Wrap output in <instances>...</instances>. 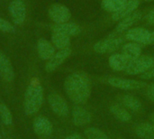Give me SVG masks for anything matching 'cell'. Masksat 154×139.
Wrapping results in <instances>:
<instances>
[{
	"label": "cell",
	"instance_id": "obj_2",
	"mask_svg": "<svg viewBox=\"0 0 154 139\" xmlns=\"http://www.w3.org/2000/svg\"><path fill=\"white\" fill-rule=\"evenodd\" d=\"M43 102V90L41 84L33 81L26 88L23 99V109L27 115H33L39 111Z\"/></svg>",
	"mask_w": 154,
	"mask_h": 139
},
{
	"label": "cell",
	"instance_id": "obj_19",
	"mask_svg": "<svg viewBox=\"0 0 154 139\" xmlns=\"http://www.w3.org/2000/svg\"><path fill=\"white\" fill-rule=\"evenodd\" d=\"M122 53L125 55L130 61H134L142 55V48L137 43H128L122 47Z\"/></svg>",
	"mask_w": 154,
	"mask_h": 139
},
{
	"label": "cell",
	"instance_id": "obj_35",
	"mask_svg": "<svg viewBox=\"0 0 154 139\" xmlns=\"http://www.w3.org/2000/svg\"><path fill=\"white\" fill-rule=\"evenodd\" d=\"M0 139H1V138H0Z\"/></svg>",
	"mask_w": 154,
	"mask_h": 139
},
{
	"label": "cell",
	"instance_id": "obj_1",
	"mask_svg": "<svg viewBox=\"0 0 154 139\" xmlns=\"http://www.w3.org/2000/svg\"><path fill=\"white\" fill-rule=\"evenodd\" d=\"M64 89L72 102L83 105L90 96L91 82L85 72L77 71L67 77L64 82Z\"/></svg>",
	"mask_w": 154,
	"mask_h": 139
},
{
	"label": "cell",
	"instance_id": "obj_26",
	"mask_svg": "<svg viewBox=\"0 0 154 139\" xmlns=\"http://www.w3.org/2000/svg\"><path fill=\"white\" fill-rule=\"evenodd\" d=\"M87 139H109V137L100 129L96 128H88L84 132Z\"/></svg>",
	"mask_w": 154,
	"mask_h": 139
},
{
	"label": "cell",
	"instance_id": "obj_25",
	"mask_svg": "<svg viewBox=\"0 0 154 139\" xmlns=\"http://www.w3.org/2000/svg\"><path fill=\"white\" fill-rule=\"evenodd\" d=\"M0 118L5 126H10L13 123V116L10 109L4 103L0 104Z\"/></svg>",
	"mask_w": 154,
	"mask_h": 139
},
{
	"label": "cell",
	"instance_id": "obj_5",
	"mask_svg": "<svg viewBox=\"0 0 154 139\" xmlns=\"http://www.w3.org/2000/svg\"><path fill=\"white\" fill-rule=\"evenodd\" d=\"M108 84L111 86L125 90H140L143 89L145 86L144 82L135 81V80H129V79H124V78H117V77H112L107 80Z\"/></svg>",
	"mask_w": 154,
	"mask_h": 139
},
{
	"label": "cell",
	"instance_id": "obj_33",
	"mask_svg": "<svg viewBox=\"0 0 154 139\" xmlns=\"http://www.w3.org/2000/svg\"><path fill=\"white\" fill-rule=\"evenodd\" d=\"M152 121H153V122H154V114H153V115H152Z\"/></svg>",
	"mask_w": 154,
	"mask_h": 139
},
{
	"label": "cell",
	"instance_id": "obj_28",
	"mask_svg": "<svg viewBox=\"0 0 154 139\" xmlns=\"http://www.w3.org/2000/svg\"><path fill=\"white\" fill-rule=\"evenodd\" d=\"M141 79H143V80H153L154 81V69H152L143 74L140 75Z\"/></svg>",
	"mask_w": 154,
	"mask_h": 139
},
{
	"label": "cell",
	"instance_id": "obj_32",
	"mask_svg": "<svg viewBox=\"0 0 154 139\" xmlns=\"http://www.w3.org/2000/svg\"><path fill=\"white\" fill-rule=\"evenodd\" d=\"M66 139H86L84 138L82 136H80V135H79V134H72V135H69V136H68Z\"/></svg>",
	"mask_w": 154,
	"mask_h": 139
},
{
	"label": "cell",
	"instance_id": "obj_12",
	"mask_svg": "<svg viewBox=\"0 0 154 139\" xmlns=\"http://www.w3.org/2000/svg\"><path fill=\"white\" fill-rule=\"evenodd\" d=\"M92 119V116L89 111H88L86 109L76 106L72 109V120L73 124L78 127L85 126L88 124Z\"/></svg>",
	"mask_w": 154,
	"mask_h": 139
},
{
	"label": "cell",
	"instance_id": "obj_20",
	"mask_svg": "<svg viewBox=\"0 0 154 139\" xmlns=\"http://www.w3.org/2000/svg\"><path fill=\"white\" fill-rule=\"evenodd\" d=\"M51 42L54 47L60 50L66 49L70 45V36L60 33H53L51 35Z\"/></svg>",
	"mask_w": 154,
	"mask_h": 139
},
{
	"label": "cell",
	"instance_id": "obj_17",
	"mask_svg": "<svg viewBox=\"0 0 154 139\" xmlns=\"http://www.w3.org/2000/svg\"><path fill=\"white\" fill-rule=\"evenodd\" d=\"M39 57L42 60H50L55 53V47L47 40L40 39L37 43Z\"/></svg>",
	"mask_w": 154,
	"mask_h": 139
},
{
	"label": "cell",
	"instance_id": "obj_6",
	"mask_svg": "<svg viewBox=\"0 0 154 139\" xmlns=\"http://www.w3.org/2000/svg\"><path fill=\"white\" fill-rule=\"evenodd\" d=\"M48 101L50 104L51 109L52 111L60 116V117H66L69 114V106L66 100L59 94L51 93L48 97Z\"/></svg>",
	"mask_w": 154,
	"mask_h": 139
},
{
	"label": "cell",
	"instance_id": "obj_22",
	"mask_svg": "<svg viewBox=\"0 0 154 139\" xmlns=\"http://www.w3.org/2000/svg\"><path fill=\"white\" fill-rule=\"evenodd\" d=\"M111 113L122 122H130L132 119V115L123 107L119 105H112L110 107Z\"/></svg>",
	"mask_w": 154,
	"mask_h": 139
},
{
	"label": "cell",
	"instance_id": "obj_30",
	"mask_svg": "<svg viewBox=\"0 0 154 139\" xmlns=\"http://www.w3.org/2000/svg\"><path fill=\"white\" fill-rule=\"evenodd\" d=\"M147 21H148L149 24H154V9L153 10H152V11L148 14V15H147Z\"/></svg>",
	"mask_w": 154,
	"mask_h": 139
},
{
	"label": "cell",
	"instance_id": "obj_14",
	"mask_svg": "<svg viewBox=\"0 0 154 139\" xmlns=\"http://www.w3.org/2000/svg\"><path fill=\"white\" fill-rule=\"evenodd\" d=\"M0 76L5 82H11L14 80V72L9 59L0 52Z\"/></svg>",
	"mask_w": 154,
	"mask_h": 139
},
{
	"label": "cell",
	"instance_id": "obj_24",
	"mask_svg": "<svg viewBox=\"0 0 154 139\" xmlns=\"http://www.w3.org/2000/svg\"><path fill=\"white\" fill-rule=\"evenodd\" d=\"M127 0H102V6L108 12L115 13L118 11Z\"/></svg>",
	"mask_w": 154,
	"mask_h": 139
},
{
	"label": "cell",
	"instance_id": "obj_29",
	"mask_svg": "<svg viewBox=\"0 0 154 139\" xmlns=\"http://www.w3.org/2000/svg\"><path fill=\"white\" fill-rule=\"evenodd\" d=\"M146 95L148 99L152 101H154V83H152L148 86L147 88V92Z\"/></svg>",
	"mask_w": 154,
	"mask_h": 139
},
{
	"label": "cell",
	"instance_id": "obj_23",
	"mask_svg": "<svg viewBox=\"0 0 154 139\" xmlns=\"http://www.w3.org/2000/svg\"><path fill=\"white\" fill-rule=\"evenodd\" d=\"M123 103L127 109H131L132 111H134V112H138L142 109L141 101L136 97H134L133 95H130V94L125 95L123 97Z\"/></svg>",
	"mask_w": 154,
	"mask_h": 139
},
{
	"label": "cell",
	"instance_id": "obj_3",
	"mask_svg": "<svg viewBox=\"0 0 154 139\" xmlns=\"http://www.w3.org/2000/svg\"><path fill=\"white\" fill-rule=\"evenodd\" d=\"M154 67V58L149 55H141L137 59L131 61L125 69V72L130 75L143 74Z\"/></svg>",
	"mask_w": 154,
	"mask_h": 139
},
{
	"label": "cell",
	"instance_id": "obj_31",
	"mask_svg": "<svg viewBox=\"0 0 154 139\" xmlns=\"http://www.w3.org/2000/svg\"><path fill=\"white\" fill-rule=\"evenodd\" d=\"M147 44H148V45L154 44V31H152V32H150L149 38H148V42H147Z\"/></svg>",
	"mask_w": 154,
	"mask_h": 139
},
{
	"label": "cell",
	"instance_id": "obj_18",
	"mask_svg": "<svg viewBox=\"0 0 154 139\" xmlns=\"http://www.w3.org/2000/svg\"><path fill=\"white\" fill-rule=\"evenodd\" d=\"M142 18V12L141 11H134L133 14L128 15L127 17L122 19L118 24L116 31L117 33H123L125 30L129 29L132 25L135 24L140 19Z\"/></svg>",
	"mask_w": 154,
	"mask_h": 139
},
{
	"label": "cell",
	"instance_id": "obj_27",
	"mask_svg": "<svg viewBox=\"0 0 154 139\" xmlns=\"http://www.w3.org/2000/svg\"><path fill=\"white\" fill-rule=\"evenodd\" d=\"M0 31L5 33H11L14 31V28L8 21L0 17Z\"/></svg>",
	"mask_w": 154,
	"mask_h": 139
},
{
	"label": "cell",
	"instance_id": "obj_7",
	"mask_svg": "<svg viewBox=\"0 0 154 139\" xmlns=\"http://www.w3.org/2000/svg\"><path fill=\"white\" fill-rule=\"evenodd\" d=\"M49 15L51 19L56 24H63L69 20L70 11L64 5L54 4L49 9Z\"/></svg>",
	"mask_w": 154,
	"mask_h": 139
},
{
	"label": "cell",
	"instance_id": "obj_10",
	"mask_svg": "<svg viewBox=\"0 0 154 139\" xmlns=\"http://www.w3.org/2000/svg\"><path fill=\"white\" fill-rule=\"evenodd\" d=\"M32 127L34 132L41 137H50L53 131V126L51 122L44 117L36 118L33 121Z\"/></svg>",
	"mask_w": 154,
	"mask_h": 139
},
{
	"label": "cell",
	"instance_id": "obj_4",
	"mask_svg": "<svg viewBox=\"0 0 154 139\" xmlns=\"http://www.w3.org/2000/svg\"><path fill=\"white\" fill-rule=\"evenodd\" d=\"M124 40L120 37L110 36L96 43L93 48L94 51L97 53H110L116 51L121 46Z\"/></svg>",
	"mask_w": 154,
	"mask_h": 139
},
{
	"label": "cell",
	"instance_id": "obj_16",
	"mask_svg": "<svg viewBox=\"0 0 154 139\" xmlns=\"http://www.w3.org/2000/svg\"><path fill=\"white\" fill-rule=\"evenodd\" d=\"M108 62H109V66L114 71H125L131 61L123 53H115L109 57Z\"/></svg>",
	"mask_w": 154,
	"mask_h": 139
},
{
	"label": "cell",
	"instance_id": "obj_13",
	"mask_svg": "<svg viewBox=\"0 0 154 139\" xmlns=\"http://www.w3.org/2000/svg\"><path fill=\"white\" fill-rule=\"evenodd\" d=\"M150 31L143 27H135L129 29L125 33V37L137 43L147 44Z\"/></svg>",
	"mask_w": 154,
	"mask_h": 139
},
{
	"label": "cell",
	"instance_id": "obj_34",
	"mask_svg": "<svg viewBox=\"0 0 154 139\" xmlns=\"http://www.w3.org/2000/svg\"><path fill=\"white\" fill-rule=\"evenodd\" d=\"M147 1H153V0H147Z\"/></svg>",
	"mask_w": 154,
	"mask_h": 139
},
{
	"label": "cell",
	"instance_id": "obj_15",
	"mask_svg": "<svg viewBox=\"0 0 154 139\" xmlns=\"http://www.w3.org/2000/svg\"><path fill=\"white\" fill-rule=\"evenodd\" d=\"M53 33H60L69 36H75L80 33V27L73 23H63V24H55L51 27Z\"/></svg>",
	"mask_w": 154,
	"mask_h": 139
},
{
	"label": "cell",
	"instance_id": "obj_9",
	"mask_svg": "<svg viewBox=\"0 0 154 139\" xmlns=\"http://www.w3.org/2000/svg\"><path fill=\"white\" fill-rule=\"evenodd\" d=\"M71 54V50L70 48H66L60 50L58 52L54 53V55L48 60V62L45 65V70L48 72H51L55 71L59 66H60L67 59L68 57Z\"/></svg>",
	"mask_w": 154,
	"mask_h": 139
},
{
	"label": "cell",
	"instance_id": "obj_11",
	"mask_svg": "<svg viewBox=\"0 0 154 139\" xmlns=\"http://www.w3.org/2000/svg\"><path fill=\"white\" fill-rule=\"evenodd\" d=\"M140 5L139 0H127V2L116 12L112 14V18L115 21H121L122 19L127 17L133 14L138 8Z\"/></svg>",
	"mask_w": 154,
	"mask_h": 139
},
{
	"label": "cell",
	"instance_id": "obj_21",
	"mask_svg": "<svg viewBox=\"0 0 154 139\" xmlns=\"http://www.w3.org/2000/svg\"><path fill=\"white\" fill-rule=\"evenodd\" d=\"M136 135L142 139H154V124L143 123L137 126Z\"/></svg>",
	"mask_w": 154,
	"mask_h": 139
},
{
	"label": "cell",
	"instance_id": "obj_8",
	"mask_svg": "<svg viewBox=\"0 0 154 139\" xmlns=\"http://www.w3.org/2000/svg\"><path fill=\"white\" fill-rule=\"evenodd\" d=\"M9 13L15 24H22L26 17L25 5L22 0H14L9 5Z\"/></svg>",
	"mask_w": 154,
	"mask_h": 139
}]
</instances>
